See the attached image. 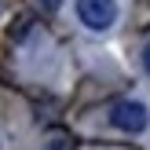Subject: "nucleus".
<instances>
[{
  "label": "nucleus",
  "instance_id": "1",
  "mask_svg": "<svg viewBox=\"0 0 150 150\" xmlns=\"http://www.w3.org/2000/svg\"><path fill=\"white\" fill-rule=\"evenodd\" d=\"M106 121L114 125L117 132H128V136H139V132L150 128V110L143 106L139 99H117L114 106H110Z\"/></svg>",
  "mask_w": 150,
  "mask_h": 150
},
{
  "label": "nucleus",
  "instance_id": "2",
  "mask_svg": "<svg viewBox=\"0 0 150 150\" xmlns=\"http://www.w3.org/2000/svg\"><path fill=\"white\" fill-rule=\"evenodd\" d=\"M117 15H121L117 0H77V18H81V26H88L92 33L114 29Z\"/></svg>",
  "mask_w": 150,
  "mask_h": 150
},
{
  "label": "nucleus",
  "instance_id": "3",
  "mask_svg": "<svg viewBox=\"0 0 150 150\" xmlns=\"http://www.w3.org/2000/svg\"><path fill=\"white\" fill-rule=\"evenodd\" d=\"M37 4H40L44 11H59V7H62V0H37Z\"/></svg>",
  "mask_w": 150,
  "mask_h": 150
},
{
  "label": "nucleus",
  "instance_id": "4",
  "mask_svg": "<svg viewBox=\"0 0 150 150\" xmlns=\"http://www.w3.org/2000/svg\"><path fill=\"white\" fill-rule=\"evenodd\" d=\"M143 70L150 73V40H146V48H143Z\"/></svg>",
  "mask_w": 150,
  "mask_h": 150
},
{
  "label": "nucleus",
  "instance_id": "5",
  "mask_svg": "<svg viewBox=\"0 0 150 150\" xmlns=\"http://www.w3.org/2000/svg\"><path fill=\"white\" fill-rule=\"evenodd\" d=\"M48 150H66V139H51V146Z\"/></svg>",
  "mask_w": 150,
  "mask_h": 150
}]
</instances>
